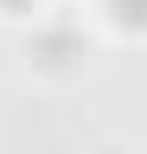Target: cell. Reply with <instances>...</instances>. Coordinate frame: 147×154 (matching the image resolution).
<instances>
[{"instance_id": "obj_1", "label": "cell", "mask_w": 147, "mask_h": 154, "mask_svg": "<svg viewBox=\"0 0 147 154\" xmlns=\"http://www.w3.org/2000/svg\"><path fill=\"white\" fill-rule=\"evenodd\" d=\"M115 32H147V0H96Z\"/></svg>"}, {"instance_id": "obj_2", "label": "cell", "mask_w": 147, "mask_h": 154, "mask_svg": "<svg viewBox=\"0 0 147 154\" xmlns=\"http://www.w3.org/2000/svg\"><path fill=\"white\" fill-rule=\"evenodd\" d=\"M96 154H134L128 141H96Z\"/></svg>"}]
</instances>
